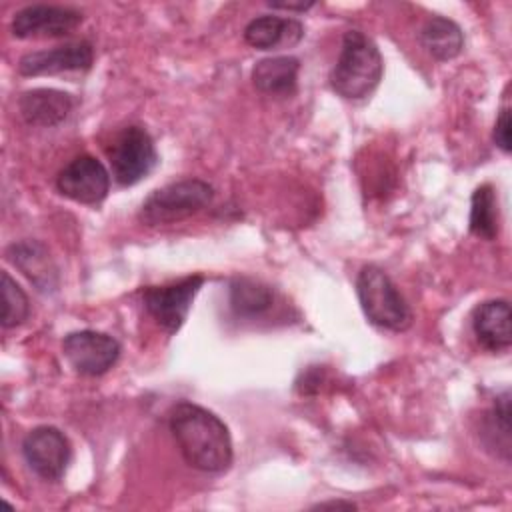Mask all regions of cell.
<instances>
[{
  "label": "cell",
  "mask_w": 512,
  "mask_h": 512,
  "mask_svg": "<svg viewBox=\"0 0 512 512\" xmlns=\"http://www.w3.org/2000/svg\"><path fill=\"white\" fill-rule=\"evenodd\" d=\"M168 428L190 468L206 474H222L230 468L234 450L228 426L208 408L176 402L168 412Z\"/></svg>",
  "instance_id": "obj_1"
},
{
  "label": "cell",
  "mask_w": 512,
  "mask_h": 512,
  "mask_svg": "<svg viewBox=\"0 0 512 512\" xmlns=\"http://www.w3.org/2000/svg\"><path fill=\"white\" fill-rule=\"evenodd\" d=\"M382 72L384 60L374 40L360 30H348L330 72L332 90L346 100H362L378 88Z\"/></svg>",
  "instance_id": "obj_2"
},
{
  "label": "cell",
  "mask_w": 512,
  "mask_h": 512,
  "mask_svg": "<svg viewBox=\"0 0 512 512\" xmlns=\"http://www.w3.org/2000/svg\"><path fill=\"white\" fill-rule=\"evenodd\" d=\"M356 294L370 324L392 332H404L412 326L408 302L382 268L364 266L356 276Z\"/></svg>",
  "instance_id": "obj_3"
},
{
  "label": "cell",
  "mask_w": 512,
  "mask_h": 512,
  "mask_svg": "<svg viewBox=\"0 0 512 512\" xmlns=\"http://www.w3.org/2000/svg\"><path fill=\"white\" fill-rule=\"evenodd\" d=\"M214 200V188L200 178L170 182L154 190L140 206L138 220L146 226H164L186 220Z\"/></svg>",
  "instance_id": "obj_4"
},
{
  "label": "cell",
  "mask_w": 512,
  "mask_h": 512,
  "mask_svg": "<svg viewBox=\"0 0 512 512\" xmlns=\"http://www.w3.org/2000/svg\"><path fill=\"white\" fill-rule=\"evenodd\" d=\"M108 160L114 180L120 186H134L156 168L158 152L142 126H128L108 148Z\"/></svg>",
  "instance_id": "obj_5"
},
{
  "label": "cell",
  "mask_w": 512,
  "mask_h": 512,
  "mask_svg": "<svg viewBox=\"0 0 512 512\" xmlns=\"http://www.w3.org/2000/svg\"><path fill=\"white\" fill-rule=\"evenodd\" d=\"M202 284L204 276L192 274L166 286H148L142 292L144 308L166 334H176L182 328Z\"/></svg>",
  "instance_id": "obj_6"
},
{
  "label": "cell",
  "mask_w": 512,
  "mask_h": 512,
  "mask_svg": "<svg viewBox=\"0 0 512 512\" xmlns=\"http://www.w3.org/2000/svg\"><path fill=\"white\" fill-rule=\"evenodd\" d=\"M120 342L104 332L76 330L64 336L62 354L80 376H102L120 358Z\"/></svg>",
  "instance_id": "obj_7"
},
{
  "label": "cell",
  "mask_w": 512,
  "mask_h": 512,
  "mask_svg": "<svg viewBox=\"0 0 512 512\" xmlns=\"http://www.w3.org/2000/svg\"><path fill=\"white\" fill-rule=\"evenodd\" d=\"M22 456L38 478L58 482L72 460V446L56 426H36L22 440Z\"/></svg>",
  "instance_id": "obj_8"
},
{
  "label": "cell",
  "mask_w": 512,
  "mask_h": 512,
  "mask_svg": "<svg viewBox=\"0 0 512 512\" xmlns=\"http://www.w3.org/2000/svg\"><path fill=\"white\" fill-rule=\"evenodd\" d=\"M56 188L62 196L74 202L94 206L108 196L110 174L98 158L80 154L58 172Z\"/></svg>",
  "instance_id": "obj_9"
},
{
  "label": "cell",
  "mask_w": 512,
  "mask_h": 512,
  "mask_svg": "<svg viewBox=\"0 0 512 512\" xmlns=\"http://www.w3.org/2000/svg\"><path fill=\"white\" fill-rule=\"evenodd\" d=\"M84 14L72 6L60 4H30L18 10L12 18V34L20 40L58 38L76 30Z\"/></svg>",
  "instance_id": "obj_10"
},
{
  "label": "cell",
  "mask_w": 512,
  "mask_h": 512,
  "mask_svg": "<svg viewBox=\"0 0 512 512\" xmlns=\"http://www.w3.org/2000/svg\"><path fill=\"white\" fill-rule=\"evenodd\" d=\"M94 64V48L88 40H74L50 50L24 54L16 68L22 76H52L62 72H86Z\"/></svg>",
  "instance_id": "obj_11"
},
{
  "label": "cell",
  "mask_w": 512,
  "mask_h": 512,
  "mask_svg": "<svg viewBox=\"0 0 512 512\" xmlns=\"http://www.w3.org/2000/svg\"><path fill=\"white\" fill-rule=\"evenodd\" d=\"M6 258L40 292H54L58 288V268L40 240H20L10 244L6 248Z\"/></svg>",
  "instance_id": "obj_12"
},
{
  "label": "cell",
  "mask_w": 512,
  "mask_h": 512,
  "mask_svg": "<svg viewBox=\"0 0 512 512\" xmlns=\"http://www.w3.org/2000/svg\"><path fill=\"white\" fill-rule=\"evenodd\" d=\"M510 304L508 300H486L472 312V332L482 348L488 352L508 350L512 344L510 330Z\"/></svg>",
  "instance_id": "obj_13"
},
{
  "label": "cell",
  "mask_w": 512,
  "mask_h": 512,
  "mask_svg": "<svg viewBox=\"0 0 512 512\" xmlns=\"http://www.w3.org/2000/svg\"><path fill=\"white\" fill-rule=\"evenodd\" d=\"M72 108V96L56 88H32L22 92L18 98V112L22 120L30 126H56L66 120Z\"/></svg>",
  "instance_id": "obj_14"
},
{
  "label": "cell",
  "mask_w": 512,
  "mask_h": 512,
  "mask_svg": "<svg viewBox=\"0 0 512 512\" xmlns=\"http://www.w3.org/2000/svg\"><path fill=\"white\" fill-rule=\"evenodd\" d=\"M304 38V26L296 18L262 14L252 18L244 28V40L258 50L292 48Z\"/></svg>",
  "instance_id": "obj_15"
},
{
  "label": "cell",
  "mask_w": 512,
  "mask_h": 512,
  "mask_svg": "<svg viewBox=\"0 0 512 512\" xmlns=\"http://www.w3.org/2000/svg\"><path fill=\"white\" fill-rule=\"evenodd\" d=\"M300 60L294 56H270L252 68V84L268 96H292L298 88Z\"/></svg>",
  "instance_id": "obj_16"
},
{
  "label": "cell",
  "mask_w": 512,
  "mask_h": 512,
  "mask_svg": "<svg viewBox=\"0 0 512 512\" xmlns=\"http://www.w3.org/2000/svg\"><path fill=\"white\" fill-rule=\"evenodd\" d=\"M422 48L438 62L456 58L464 48L462 28L446 16H430L420 28Z\"/></svg>",
  "instance_id": "obj_17"
},
{
  "label": "cell",
  "mask_w": 512,
  "mask_h": 512,
  "mask_svg": "<svg viewBox=\"0 0 512 512\" xmlns=\"http://www.w3.org/2000/svg\"><path fill=\"white\" fill-rule=\"evenodd\" d=\"M228 304L238 318H258L274 304V292L260 280L238 276L228 286Z\"/></svg>",
  "instance_id": "obj_18"
},
{
  "label": "cell",
  "mask_w": 512,
  "mask_h": 512,
  "mask_svg": "<svg viewBox=\"0 0 512 512\" xmlns=\"http://www.w3.org/2000/svg\"><path fill=\"white\" fill-rule=\"evenodd\" d=\"M480 436L486 448H492L504 462L510 460V392L496 396L492 408L482 418Z\"/></svg>",
  "instance_id": "obj_19"
},
{
  "label": "cell",
  "mask_w": 512,
  "mask_h": 512,
  "mask_svg": "<svg viewBox=\"0 0 512 512\" xmlns=\"http://www.w3.org/2000/svg\"><path fill=\"white\" fill-rule=\"evenodd\" d=\"M498 198L492 184H480L472 192L470 200V220L468 228L474 236L482 240H494L498 236Z\"/></svg>",
  "instance_id": "obj_20"
},
{
  "label": "cell",
  "mask_w": 512,
  "mask_h": 512,
  "mask_svg": "<svg viewBox=\"0 0 512 512\" xmlns=\"http://www.w3.org/2000/svg\"><path fill=\"white\" fill-rule=\"evenodd\" d=\"M30 316V302L20 284L4 270L2 272V328L20 326Z\"/></svg>",
  "instance_id": "obj_21"
},
{
  "label": "cell",
  "mask_w": 512,
  "mask_h": 512,
  "mask_svg": "<svg viewBox=\"0 0 512 512\" xmlns=\"http://www.w3.org/2000/svg\"><path fill=\"white\" fill-rule=\"evenodd\" d=\"M492 138H494V144L504 152V154H510L512 150V144H510V108L504 106L496 118V124H494V132H492Z\"/></svg>",
  "instance_id": "obj_22"
},
{
  "label": "cell",
  "mask_w": 512,
  "mask_h": 512,
  "mask_svg": "<svg viewBox=\"0 0 512 512\" xmlns=\"http://www.w3.org/2000/svg\"><path fill=\"white\" fill-rule=\"evenodd\" d=\"M272 10H288V12H306L314 6V2H268Z\"/></svg>",
  "instance_id": "obj_23"
},
{
  "label": "cell",
  "mask_w": 512,
  "mask_h": 512,
  "mask_svg": "<svg viewBox=\"0 0 512 512\" xmlns=\"http://www.w3.org/2000/svg\"><path fill=\"white\" fill-rule=\"evenodd\" d=\"M314 510H324V508H346V510H356L358 506L354 502H344V500H330V502H318L312 506Z\"/></svg>",
  "instance_id": "obj_24"
}]
</instances>
